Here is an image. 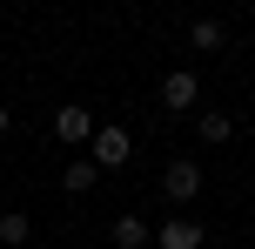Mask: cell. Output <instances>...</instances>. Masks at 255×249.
Here are the masks:
<instances>
[{
    "mask_svg": "<svg viewBox=\"0 0 255 249\" xmlns=\"http://www.w3.org/2000/svg\"><path fill=\"white\" fill-rule=\"evenodd\" d=\"M161 196L168 202H195L202 196V162H168L161 169Z\"/></svg>",
    "mask_w": 255,
    "mask_h": 249,
    "instance_id": "6da1fadb",
    "label": "cell"
},
{
    "mask_svg": "<svg viewBox=\"0 0 255 249\" xmlns=\"http://www.w3.org/2000/svg\"><path fill=\"white\" fill-rule=\"evenodd\" d=\"M128 155H134V135H128V128H115V121L94 128V169H121Z\"/></svg>",
    "mask_w": 255,
    "mask_h": 249,
    "instance_id": "7a4b0ae2",
    "label": "cell"
},
{
    "mask_svg": "<svg viewBox=\"0 0 255 249\" xmlns=\"http://www.w3.org/2000/svg\"><path fill=\"white\" fill-rule=\"evenodd\" d=\"M54 135L61 142H94V108H81V101L54 108Z\"/></svg>",
    "mask_w": 255,
    "mask_h": 249,
    "instance_id": "3957f363",
    "label": "cell"
},
{
    "mask_svg": "<svg viewBox=\"0 0 255 249\" xmlns=\"http://www.w3.org/2000/svg\"><path fill=\"white\" fill-rule=\"evenodd\" d=\"M195 101H202V81H195L188 67L161 74V108H195Z\"/></svg>",
    "mask_w": 255,
    "mask_h": 249,
    "instance_id": "277c9868",
    "label": "cell"
},
{
    "mask_svg": "<svg viewBox=\"0 0 255 249\" xmlns=\"http://www.w3.org/2000/svg\"><path fill=\"white\" fill-rule=\"evenodd\" d=\"M154 243L161 249H202V223H195V216H168V223L154 229Z\"/></svg>",
    "mask_w": 255,
    "mask_h": 249,
    "instance_id": "5b68a950",
    "label": "cell"
},
{
    "mask_svg": "<svg viewBox=\"0 0 255 249\" xmlns=\"http://www.w3.org/2000/svg\"><path fill=\"white\" fill-rule=\"evenodd\" d=\"M115 249H148V216H115Z\"/></svg>",
    "mask_w": 255,
    "mask_h": 249,
    "instance_id": "8992f818",
    "label": "cell"
},
{
    "mask_svg": "<svg viewBox=\"0 0 255 249\" xmlns=\"http://www.w3.org/2000/svg\"><path fill=\"white\" fill-rule=\"evenodd\" d=\"M94 175H101V169H94V155H88V162H67V169H61V189H67V196H88Z\"/></svg>",
    "mask_w": 255,
    "mask_h": 249,
    "instance_id": "52a82bcc",
    "label": "cell"
},
{
    "mask_svg": "<svg viewBox=\"0 0 255 249\" xmlns=\"http://www.w3.org/2000/svg\"><path fill=\"white\" fill-rule=\"evenodd\" d=\"M222 40H229V27H222V20H195V27H188V47H195V54H215Z\"/></svg>",
    "mask_w": 255,
    "mask_h": 249,
    "instance_id": "ba28073f",
    "label": "cell"
},
{
    "mask_svg": "<svg viewBox=\"0 0 255 249\" xmlns=\"http://www.w3.org/2000/svg\"><path fill=\"white\" fill-rule=\"evenodd\" d=\"M229 135H235V121L222 115V108H202V142H208V148H222Z\"/></svg>",
    "mask_w": 255,
    "mask_h": 249,
    "instance_id": "9c48e42d",
    "label": "cell"
},
{
    "mask_svg": "<svg viewBox=\"0 0 255 249\" xmlns=\"http://www.w3.org/2000/svg\"><path fill=\"white\" fill-rule=\"evenodd\" d=\"M27 236H34V223H27L20 209H13V216H0V243H7V249H20Z\"/></svg>",
    "mask_w": 255,
    "mask_h": 249,
    "instance_id": "30bf717a",
    "label": "cell"
},
{
    "mask_svg": "<svg viewBox=\"0 0 255 249\" xmlns=\"http://www.w3.org/2000/svg\"><path fill=\"white\" fill-rule=\"evenodd\" d=\"M7 128H13V108H7V101H0V142H7Z\"/></svg>",
    "mask_w": 255,
    "mask_h": 249,
    "instance_id": "8fae6325",
    "label": "cell"
}]
</instances>
